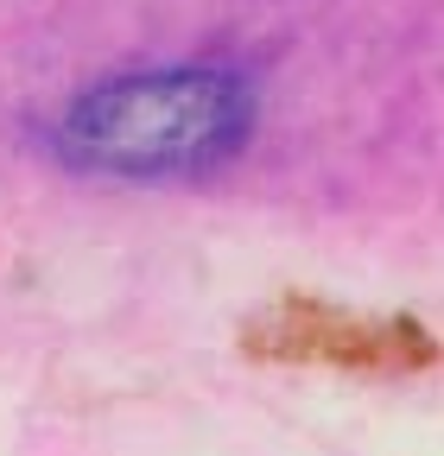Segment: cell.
<instances>
[{"instance_id":"1","label":"cell","mask_w":444,"mask_h":456,"mask_svg":"<svg viewBox=\"0 0 444 456\" xmlns=\"http://www.w3.org/2000/svg\"><path fill=\"white\" fill-rule=\"evenodd\" d=\"M260 127V89L229 64H152L77 89L51 127L77 178L172 184L210 178L248 152Z\"/></svg>"}]
</instances>
